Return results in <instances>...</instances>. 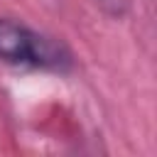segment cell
<instances>
[{
    "label": "cell",
    "instance_id": "6da1fadb",
    "mask_svg": "<svg viewBox=\"0 0 157 157\" xmlns=\"http://www.w3.org/2000/svg\"><path fill=\"white\" fill-rule=\"evenodd\" d=\"M0 61L66 74L74 66V54L61 39L37 32L15 17H0Z\"/></svg>",
    "mask_w": 157,
    "mask_h": 157
},
{
    "label": "cell",
    "instance_id": "7a4b0ae2",
    "mask_svg": "<svg viewBox=\"0 0 157 157\" xmlns=\"http://www.w3.org/2000/svg\"><path fill=\"white\" fill-rule=\"evenodd\" d=\"M108 17H123V15H128V10H130V2L132 0H93Z\"/></svg>",
    "mask_w": 157,
    "mask_h": 157
}]
</instances>
